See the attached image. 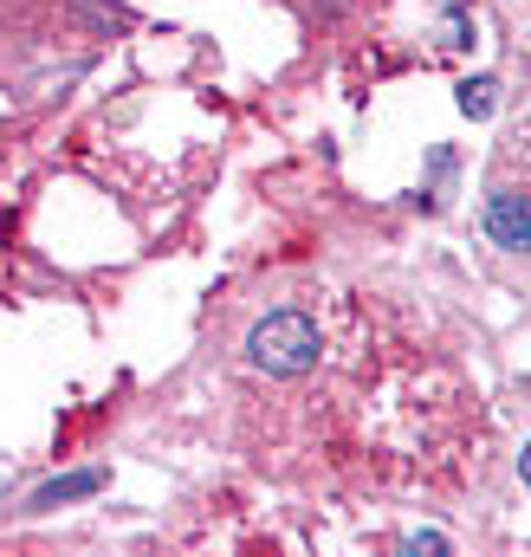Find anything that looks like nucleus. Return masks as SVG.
<instances>
[{"instance_id":"nucleus-1","label":"nucleus","mask_w":531,"mask_h":557,"mask_svg":"<svg viewBox=\"0 0 531 557\" xmlns=\"http://www.w3.org/2000/svg\"><path fill=\"white\" fill-rule=\"evenodd\" d=\"M247 363L260 370V376H279V383H298V376H311L318 370V357H324V331L311 324V311H266L260 324L247 331Z\"/></svg>"},{"instance_id":"nucleus-2","label":"nucleus","mask_w":531,"mask_h":557,"mask_svg":"<svg viewBox=\"0 0 531 557\" xmlns=\"http://www.w3.org/2000/svg\"><path fill=\"white\" fill-rule=\"evenodd\" d=\"M480 227L493 247L506 253H531V195L526 188H493L486 208H480Z\"/></svg>"},{"instance_id":"nucleus-3","label":"nucleus","mask_w":531,"mask_h":557,"mask_svg":"<svg viewBox=\"0 0 531 557\" xmlns=\"http://www.w3.org/2000/svg\"><path fill=\"white\" fill-rule=\"evenodd\" d=\"M104 486H111V473H104V467H78V473H59V480L33 486L26 512H59V506H72V499H91V493H104Z\"/></svg>"},{"instance_id":"nucleus-4","label":"nucleus","mask_w":531,"mask_h":557,"mask_svg":"<svg viewBox=\"0 0 531 557\" xmlns=\"http://www.w3.org/2000/svg\"><path fill=\"white\" fill-rule=\"evenodd\" d=\"M454 104H460L473 124H486V117L499 111V78H486V72H480V78H460V98H454Z\"/></svg>"},{"instance_id":"nucleus-5","label":"nucleus","mask_w":531,"mask_h":557,"mask_svg":"<svg viewBox=\"0 0 531 557\" xmlns=\"http://www.w3.org/2000/svg\"><path fill=\"white\" fill-rule=\"evenodd\" d=\"M447 175H454V149L441 143V149L428 156V182L415 188V208H434V201H441V188H447Z\"/></svg>"},{"instance_id":"nucleus-6","label":"nucleus","mask_w":531,"mask_h":557,"mask_svg":"<svg viewBox=\"0 0 531 557\" xmlns=\"http://www.w3.org/2000/svg\"><path fill=\"white\" fill-rule=\"evenodd\" d=\"M447 52H467L473 46V7L467 0H447V39H441Z\"/></svg>"},{"instance_id":"nucleus-7","label":"nucleus","mask_w":531,"mask_h":557,"mask_svg":"<svg viewBox=\"0 0 531 557\" xmlns=\"http://www.w3.org/2000/svg\"><path fill=\"white\" fill-rule=\"evenodd\" d=\"M402 552H447V539H441V532H408V539H402Z\"/></svg>"},{"instance_id":"nucleus-8","label":"nucleus","mask_w":531,"mask_h":557,"mask_svg":"<svg viewBox=\"0 0 531 557\" xmlns=\"http://www.w3.org/2000/svg\"><path fill=\"white\" fill-rule=\"evenodd\" d=\"M350 7H357V0H311V13H318V20H324V26H331V20H344V13H350Z\"/></svg>"},{"instance_id":"nucleus-9","label":"nucleus","mask_w":531,"mask_h":557,"mask_svg":"<svg viewBox=\"0 0 531 557\" xmlns=\"http://www.w3.org/2000/svg\"><path fill=\"white\" fill-rule=\"evenodd\" d=\"M519 480L531 486V441H526V454H519Z\"/></svg>"}]
</instances>
